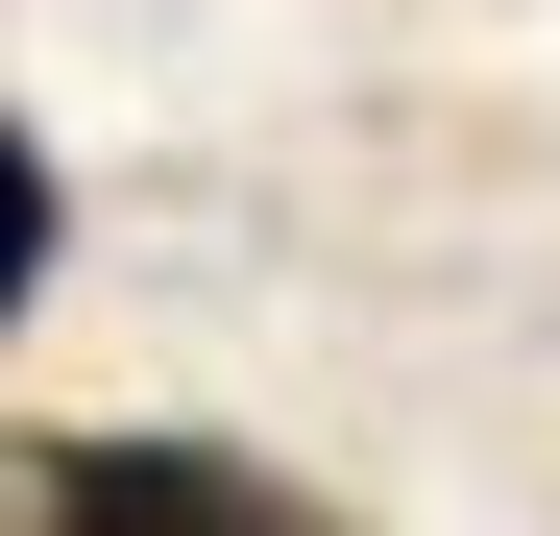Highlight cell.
<instances>
[{
  "mask_svg": "<svg viewBox=\"0 0 560 536\" xmlns=\"http://www.w3.org/2000/svg\"><path fill=\"white\" fill-rule=\"evenodd\" d=\"M49 220H73V196H49V147L0 123V341H25V293H49Z\"/></svg>",
  "mask_w": 560,
  "mask_h": 536,
  "instance_id": "7a4b0ae2",
  "label": "cell"
},
{
  "mask_svg": "<svg viewBox=\"0 0 560 536\" xmlns=\"http://www.w3.org/2000/svg\"><path fill=\"white\" fill-rule=\"evenodd\" d=\"M0 536H365V512H317L244 439H25L0 464Z\"/></svg>",
  "mask_w": 560,
  "mask_h": 536,
  "instance_id": "6da1fadb",
  "label": "cell"
}]
</instances>
